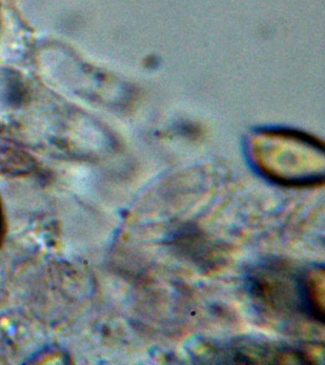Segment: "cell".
I'll return each mask as SVG.
<instances>
[{"label":"cell","instance_id":"obj_1","mask_svg":"<svg viewBox=\"0 0 325 365\" xmlns=\"http://www.w3.org/2000/svg\"><path fill=\"white\" fill-rule=\"evenodd\" d=\"M254 295L268 311L286 319L324 321V270H294L284 265L264 267L254 276Z\"/></svg>","mask_w":325,"mask_h":365},{"label":"cell","instance_id":"obj_3","mask_svg":"<svg viewBox=\"0 0 325 365\" xmlns=\"http://www.w3.org/2000/svg\"><path fill=\"white\" fill-rule=\"evenodd\" d=\"M4 213H2L1 205H0V242H1L2 236H4Z\"/></svg>","mask_w":325,"mask_h":365},{"label":"cell","instance_id":"obj_2","mask_svg":"<svg viewBox=\"0 0 325 365\" xmlns=\"http://www.w3.org/2000/svg\"><path fill=\"white\" fill-rule=\"evenodd\" d=\"M204 358L211 361L216 359L214 361L219 364H318V356L313 351L249 339L214 345L207 349Z\"/></svg>","mask_w":325,"mask_h":365}]
</instances>
